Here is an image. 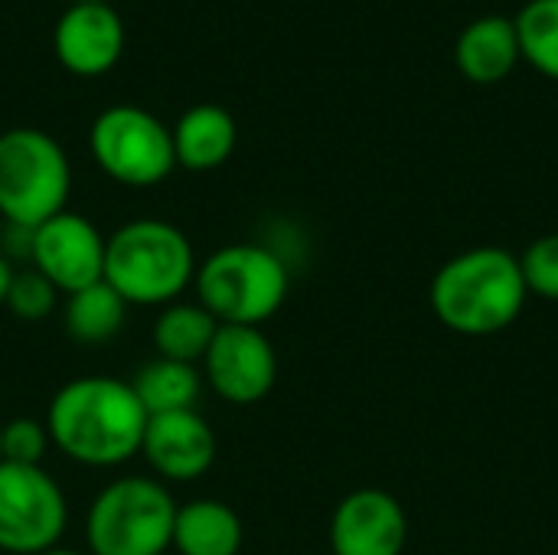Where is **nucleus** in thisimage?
Segmentation results:
<instances>
[{
    "instance_id": "obj_18",
    "label": "nucleus",
    "mask_w": 558,
    "mask_h": 555,
    "mask_svg": "<svg viewBox=\"0 0 558 555\" xmlns=\"http://www.w3.org/2000/svg\"><path fill=\"white\" fill-rule=\"evenodd\" d=\"M216 330H219V321L199 301H173L154 321L157 357L196 366L203 363Z\"/></svg>"
},
{
    "instance_id": "obj_6",
    "label": "nucleus",
    "mask_w": 558,
    "mask_h": 555,
    "mask_svg": "<svg viewBox=\"0 0 558 555\" xmlns=\"http://www.w3.org/2000/svg\"><path fill=\"white\" fill-rule=\"evenodd\" d=\"M177 504L157 478H118L85 517L92 555H163L173 546Z\"/></svg>"
},
{
    "instance_id": "obj_24",
    "label": "nucleus",
    "mask_w": 558,
    "mask_h": 555,
    "mask_svg": "<svg viewBox=\"0 0 558 555\" xmlns=\"http://www.w3.org/2000/svg\"><path fill=\"white\" fill-rule=\"evenodd\" d=\"M13 275H16V268L0 255V307L7 304V291H10V281H13Z\"/></svg>"
},
{
    "instance_id": "obj_27",
    "label": "nucleus",
    "mask_w": 558,
    "mask_h": 555,
    "mask_svg": "<svg viewBox=\"0 0 558 555\" xmlns=\"http://www.w3.org/2000/svg\"><path fill=\"white\" fill-rule=\"evenodd\" d=\"M0 461H3V455H0Z\"/></svg>"
},
{
    "instance_id": "obj_8",
    "label": "nucleus",
    "mask_w": 558,
    "mask_h": 555,
    "mask_svg": "<svg viewBox=\"0 0 558 555\" xmlns=\"http://www.w3.org/2000/svg\"><path fill=\"white\" fill-rule=\"evenodd\" d=\"M69 527L62 487L43 471L0 461V553L43 555Z\"/></svg>"
},
{
    "instance_id": "obj_17",
    "label": "nucleus",
    "mask_w": 558,
    "mask_h": 555,
    "mask_svg": "<svg viewBox=\"0 0 558 555\" xmlns=\"http://www.w3.org/2000/svg\"><path fill=\"white\" fill-rule=\"evenodd\" d=\"M124 314H128V301L101 278L75 294H65L62 324L72 343L101 347L118 337V330L124 327Z\"/></svg>"
},
{
    "instance_id": "obj_19",
    "label": "nucleus",
    "mask_w": 558,
    "mask_h": 555,
    "mask_svg": "<svg viewBox=\"0 0 558 555\" xmlns=\"http://www.w3.org/2000/svg\"><path fill=\"white\" fill-rule=\"evenodd\" d=\"M134 393L144 406L147 415H163V412H186L196 406L199 389H203V373L193 363L180 360H150L141 366L134 376Z\"/></svg>"
},
{
    "instance_id": "obj_3",
    "label": "nucleus",
    "mask_w": 558,
    "mask_h": 555,
    "mask_svg": "<svg viewBox=\"0 0 558 555\" xmlns=\"http://www.w3.org/2000/svg\"><path fill=\"white\" fill-rule=\"evenodd\" d=\"M196 252L163 219H131L105 239V281L137 307H167L196 278Z\"/></svg>"
},
{
    "instance_id": "obj_25",
    "label": "nucleus",
    "mask_w": 558,
    "mask_h": 555,
    "mask_svg": "<svg viewBox=\"0 0 558 555\" xmlns=\"http://www.w3.org/2000/svg\"><path fill=\"white\" fill-rule=\"evenodd\" d=\"M43 555H78V553H72V550H59V546H56V550H49V553H43Z\"/></svg>"
},
{
    "instance_id": "obj_13",
    "label": "nucleus",
    "mask_w": 558,
    "mask_h": 555,
    "mask_svg": "<svg viewBox=\"0 0 558 555\" xmlns=\"http://www.w3.org/2000/svg\"><path fill=\"white\" fill-rule=\"evenodd\" d=\"M59 62L82 79L105 75L124 52V23L111 3H69L56 23Z\"/></svg>"
},
{
    "instance_id": "obj_10",
    "label": "nucleus",
    "mask_w": 558,
    "mask_h": 555,
    "mask_svg": "<svg viewBox=\"0 0 558 555\" xmlns=\"http://www.w3.org/2000/svg\"><path fill=\"white\" fill-rule=\"evenodd\" d=\"M203 373L222 402L255 406L275 389L278 353L262 327L219 324L203 357Z\"/></svg>"
},
{
    "instance_id": "obj_15",
    "label": "nucleus",
    "mask_w": 558,
    "mask_h": 555,
    "mask_svg": "<svg viewBox=\"0 0 558 555\" xmlns=\"http://www.w3.org/2000/svg\"><path fill=\"white\" fill-rule=\"evenodd\" d=\"M454 59H458L461 75L477 82V85L504 82L507 75H513V69L523 59L513 20L481 16V20L468 23L464 33L458 36Z\"/></svg>"
},
{
    "instance_id": "obj_26",
    "label": "nucleus",
    "mask_w": 558,
    "mask_h": 555,
    "mask_svg": "<svg viewBox=\"0 0 558 555\" xmlns=\"http://www.w3.org/2000/svg\"><path fill=\"white\" fill-rule=\"evenodd\" d=\"M69 3H111V0H69Z\"/></svg>"
},
{
    "instance_id": "obj_12",
    "label": "nucleus",
    "mask_w": 558,
    "mask_h": 555,
    "mask_svg": "<svg viewBox=\"0 0 558 555\" xmlns=\"http://www.w3.org/2000/svg\"><path fill=\"white\" fill-rule=\"evenodd\" d=\"M141 455L157 478L173 484H190L213 468L216 432L196 409L147 415Z\"/></svg>"
},
{
    "instance_id": "obj_2",
    "label": "nucleus",
    "mask_w": 558,
    "mask_h": 555,
    "mask_svg": "<svg viewBox=\"0 0 558 555\" xmlns=\"http://www.w3.org/2000/svg\"><path fill=\"white\" fill-rule=\"evenodd\" d=\"M435 317L464 337H490L507 330L530 298L520 258L500 245L468 249L448 258L432 278Z\"/></svg>"
},
{
    "instance_id": "obj_14",
    "label": "nucleus",
    "mask_w": 558,
    "mask_h": 555,
    "mask_svg": "<svg viewBox=\"0 0 558 555\" xmlns=\"http://www.w3.org/2000/svg\"><path fill=\"white\" fill-rule=\"evenodd\" d=\"M170 134H173L177 164L196 173L222 167L232 157L235 141H239L232 111L222 105H209V101L186 108L170 128Z\"/></svg>"
},
{
    "instance_id": "obj_1",
    "label": "nucleus",
    "mask_w": 558,
    "mask_h": 555,
    "mask_svg": "<svg viewBox=\"0 0 558 555\" xmlns=\"http://www.w3.org/2000/svg\"><path fill=\"white\" fill-rule=\"evenodd\" d=\"M46 429L65 458L85 468H118L141 455L147 412L131 383L82 376L52 396Z\"/></svg>"
},
{
    "instance_id": "obj_22",
    "label": "nucleus",
    "mask_w": 558,
    "mask_h": 555,
    "mask_svg": "<svg viewBox=\"0 0 558 555\" xmlns=\"http://www.w3.org/2000/svg\"><path fill=\"white\" fill-rule=\"evenodd\" d=\"M49 429L39 419H10L0 425V455L7 464H26V468H43L46 448H49Z\"/></svg>"
},
{
    "instance_id": "obj_9",
    "label": "nucleus",
    "mask_w": 558,
    "mask_h": 555,
    "mask_svg": "<svg viewBox=\"0 0 558 555\" xmlns=\"http://www.w3.org/2000/svg\"><path fill=\"white\" fill-rule=\"evenodd\" d=\"M26 245L33 268L62 294H75L105 275V236L78 213L62 209L46 219L29 232Z\"/></svg>"
},
{
    "instance_id": "obj_5",
    "label": "nucleus",
    "mask_w": 558,
    "mask_h": 555,
    "mask_svg": "<svg viewBox=\"0 0 558 555\" xmlns=\"http://www.w3.org/2000/svg\"><path fill=\"white\" fill-rule=\"evenodd\" d=\"M72 167L62 144L39 128H10L0 134V216L33 232L69 203Z\"/></svg>"
},
{
    "instance_id": "obj_4",
    "label": "nucleus",
    "mask_w": 558,
    "mask_h": 555,
    "mask_svg": "<svg viewBox=\"0 0 558 555\" xmlns=\"http://www.w3.org/2000/svg\"><path fill=\"white\" fill-rule=\"evenodd\" d=\"M196 301L232 327H262L288 301V265L265 245L235 242L196 265Z\"/></svg>"
},
{
    "instance_id": "obj_23",
    "label": "nucleus",
    "mask_w": 558,
    "mask_h": 555,
    "mask_svg": "<svg viewBox=\"0 0 558 555\" xmlns=\"http://www.w3.org/2000/svg\"><path fill=\"white\" fill-rule=\"evenodd\" d=\"M526 291L546 301H558V232L536 239L520 258Z\"/></svg>"
},
{
    "instance_id": "obj_7",
    "label": "nucleus",
    "mask_w": 558,
    "mask_h": 555,
    "mask_svg": "<svg viewBox=\"0 0 558 555\" xmlns=\"http://www.w3.org/2000/svg\"><path fill=\"white\" fill-rule=\"evenodd\" d=\"M95 164L124 186H157L177 167L170 128L137 105L105 108L88 131Z\"/></svg>"
},
{
    "instance_id": "obj_20",
    "label": "nucleus",
    "mask_w": 558,
    "mask_h": 555,
    "mask_svg": "<svg viewBox=\"0 0 558 555\" xmlns=\"http://www.w3.org/2000/svg\"><path fill=\"white\" fill-rule=\"evenodd\" d=\"M513 26L523 59L558 82V0H530Z\"/></svg>"
},
{
    "instance_id": "obj_16",
    "label": "nucleus",
    "mask_w": 558,
    "mask_h": 555,
    "mask_svg": "<svg viewBox=\"0 0 558 555\" xmlns=\"http://www.w3.org/2000/svg\"><path fill=\"white\" fill-rule=\"evenodd\" d=\"M245 527L222 500H193L177 507L173 550L180 555H239Z\"/></svg>"
},
{
    "instance_id": "obj_21",
    "label": "nucleus",
    "mask_w": 558,
    "mask_h": 555,
    "mask_svg": "<svg viewBox=\"0 0 558 555\" xmlns=\"http://www.w3.org/2000/svg\"><path fill=\"white\" fill-rule=\"evenodd\" d=\"M56 301H59V291L36 272V268H26V272H16L13 281H10V291H7V311L16 317V321H26V324H39L46 321L52 311H56Z\"/></svg>"
},
{
    "instance_id": "obj_11",
    "label": "nucleus",
    "mask_w": 558,
    "mask_h": 555,
    "mask_svg": "<svg viewBox=\"0 0 558 555\" xmlns=\"http://www.w3.org/2000/svg\"><path fill=\"white\" fill-rule=\"evenodd\" d=\"M405 540V510L392 494L379 487L347 494L330 517L333 555H402Z\"/></svg>"
}]
</instances>
